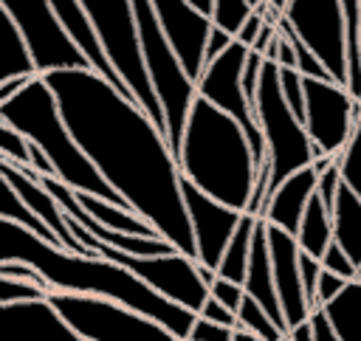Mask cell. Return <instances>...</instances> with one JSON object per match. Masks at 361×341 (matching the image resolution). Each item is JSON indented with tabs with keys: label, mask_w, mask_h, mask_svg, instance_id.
I'll use <instances>...</instances> for the list:
<instances>
[{
	"label": "cell",
	"mask_w": 361,
	"mask_h": 341,
	"mask_svg": "<svg viewBox=\"0 0 361 341\" xmlns=\"http://www.w3.org/2000/svg\"><path fill=\"white\" fill-rule=\"evenodd\" d=\"M56 96L65 127L133 214L147 220L178 254L197 259L183 203V178L166 135L96 70L42 76Z\"/></svg>",
	"instance_id": "obj_1"
},
{
	"label": "cell",
	"mask_w": 361,
	"mask_h": 341,
	"mask_svg": "<svg viewBox=\"0 0 361 341\" xmlns=\"http://www.w3.org/2000/svg\"><path fill=\"white\" fill-rule=\"evenodd\" d=\"M3 262H20L34 268L51 293H71V296H93L107 299L116 304H124L161 327H166L175 338L189 341L192 327L197 316L161 293H155L149 285H144L135 273L121 268L118 262H110L99 254H71L65 248H56L39 237H34L28 228L0 220V265Z\"/></svg>",
	"instance_id": "obj_2"
},
{
	"label": "cell",
	"mask_w": 361,
	"mask_h": 341,
	"mask_svg": "<svg viewBox=\"0 0 361 341\" xmlns=\"http://www.w3.org/2000/svg\"><path fill=\"white\" fill-rule=\"evenodd\" d=\"M178 169L180 178L203 194L240 214L248 211L259 175L248 135L231 116L200 96L183 132Z\"/></svg>",
	"instance_id": "obj_3"
},
{
	"label": "cell",
	"mask_w": 361,
	"mask_h": 341,
	"mask_svg": "<svg viewBox=\"0 0 361 341\" xmlns=\"http://www.w3.org/2000/svg\"><path fill=\"white\" fill-rule=\"evenodd\" d=\"M0 121L11 124L37 149H42L65 186H71L79 194H93L121 209H130L124 197L107 186V180L99 175V169L90 163V158L82 152V147L65 127L56 96L42 76L31 79L11 101L0 104Z\"/></svg>",
	"instance_id": "obj_4"
},
{
	"label": "cell",
	"mask_w": 361,
	"mask_h": 341,
	"mask_svg": "<svg viewBox=\"0 0 361 341\" xmlns=\"http://www.w3.org/2000/svg\"><path fill=\"white\" fill-rule=\"evenodd\" d=\"M82 3L118 79L127 85L135 104L149 116V121L166 135V121H164L161 101L152 90V82H149L133 0H82Z\"/></svg>",
	"instance_id": "obj_5"
},
{
	"label": "cell",
	"mask_w": 361,
	"mask_h": 341,
	"mask_svg": "<svg viewBox=\"0 0 361 341\" xmlns=\"http://www.w3.org/2000/svg\"><path fill=\"white\" fill-rule=\"evenodd\" d=\"M133 8H135V23H138L141 45H144L149 82H152V90H155V96L161 101V110H164L166 144H169V149L178 161L192 107L197 101V82L183 70L175 51L169 48V42H166V37L158 25L152 0H133Z\"/></svg>",
	"instance_id": "obj_6"
},
{
	"label": "cell",
	"mask_w": 361,
	"mask_h": 341,
	"mask_svg": "<svg viewBox=\"0 0 361 341\" xmlns=\"http://www.w3.org/2000/svg\"><path fill=\"white\" fill-rule=\"evenodd\" d=\"M254 113L268 147V163H271V189L268 197L296 172L307 169L316 163V147L305 130V124L293 116L282 96L279 85V65L265 59L257 99H254Z\"/></svg>",
	"instance_id": "obj_7"
},
{
	"label": "cell",
	"mask_w": 361,
	"mask_h": 341,
	"mask_svg": "<svg viewBox=\"0 0 361 341\" xmlns=\"http://www.w3.org/2000/svg\"><path fill=\"white\" fill-rule=\"evenodd\" d=\"M65 223L68 228L73 231V237L93 254L110 259V262H118L121 268H127L130 273H135L144 285H149L155 293H161L164 299L192 310L195 316L203 310V304L209 302V285L203 282L200 271H197V259H189L183 254H169V256H149V259H141V256H127L121 251H113L107 245H102L90 231H85L76 220H71L65 214Z\"/></svg>",
	"instance_id": "obj_8"
},
{
	"label": "cell",
	"mask_w": 361,
	"mask_h": 341,
	"mask_svg": "<svg viewBox=\"0 0 361 341\" xmlns=\"http://www.w3.org/2000/svg\"><path fill=\"white\" fill-rule=\"evenodd\" d=\"M48 302L85 341H180L158 321L107 299L51 293Z\"/></svg>",
	"instance_id": "obj_9"
},
{
	"label": "cell",
	"mask_w": 361,
	"mask_h": 341,
	"mask_svg": "<svg viewBox=\"0 0 361 341\" xmlns=\"http://www.w3.org/2000/svg\"><path fill=\"white\" fill-rule=\"evenodd\" d=\"M3 6L8 8V14L14 17V23L25 37L37 76L90 70V62L82 56V51L65 31L54 8V0H3Z\"/></svg>",
	"instance_id": "obj_10"
},
{
	"label": "cell",
	"mask_w": 361,
	"mask_h": 341,
	"mask_svg": "<svg viewBox=\"0 0 361 341\" xmlns=\"http://www.w3.org/2000/svg\"><path fill=\"white\" fill-rule=\"evenodd\" d=\"M248 51L251 48H245L243 42H234L223 56L209 62L203 79L197 82V96L212 101L217 110H223L226 116H231L243 127V132L248 135L257 169H262V166H268V147H265L257 113H254V107H251V101L245 96V87H243V73H245Z\"/></svg>",
	"instance_id": "obj_11"
},
{
	"label": "cell",
	"mask_w": 361,
	"mask_h": 341,
	"mask_svg": "<svg viewBox=\"0 0 361 341\" xmlns=\"http://www.w3.org/2000/svg\"><path fill=\"white\" fill-rule=\"evenodd\" d=\"M285 23L327 68L336 85H347V23L341 0H290Z\"/></svg>",
	"instance_id": "obj_12"
},
{
	"label": "cell",
	"mask_w": 361,
	"mask_h": 341,
	"mask_svg": "<svg viewBox=\"0 0 361 341\" xmlns=\"http://www.w3.org/2000/svg\"><path fill=\"white\" fill-rule=\"evenodd\" d=\"M361 101H355L347 87L336 82L305 79V130L324 158H338L353 138L355 116Z\"/></svg>",
	"instance_id": "obj_13"
},
{
	"label": "cell",
	"mask_w": 361,
	"mask_h": 341,
	"mask_svg": "<svg viewBox=\"0 0 361 341\" xmlns=\"http://www.w3.org/2000/svg\"><path fill=\"white\" fill-rule=\"evenodd\" d=\"M152 8L178 62L195 82H200L206 73V45L212 34V20L200 14L189 0H152Z\"/></svg>",
	"instance_id": "obj_14"
},
{
	"label": "cell",
	"mask_w": 361,
	"mask_h": 341,
	"mask_svg": "<svg viewBox=\"0 0 361 341\" xmlns=\"http://www.w3.org/2000/svg\"><path fill=\"white\" fill-rule=\"evenodd\" d=\"M183 203H186V214H189L195 245H197V262L217 273L243 214L217 203L214 197L203 194L186 180H183Z\"/></svg>",
	"instance_id": "obj_15"
},
{
	"label": "cell",
	"mask_w": 361,
	"mask_h": 341,
	"mask_svg": "<svg viewBox=\"0 0 361 341\" xmlns=\"http://www.w3.org/2000/svg\"><path fill=\"white\" fill-rule=\"evenodd\" d=\"M268 248H271V265H274V282H276V293H279V304L285 313V324L288 333L296 330L299 324L310 321L313 307L305 296L302 287V273H299V242L296 237H290L282 228L268 225Z\"/></svg>",
	"instance_id": "obj_16"
},
{
	"label": "cell",
	"mask_w": 361,
	"mask_h": 341,
	"mask_svg": "<svg viewBox=\"0 0 361 341\" xmlns=\"http://www.w3.org/2000/svg\"><path fill=\"white\" fill-rule=\"evenodd\" d=\"M0 341H85L48 299L0 307Z\"/></svg>",
	"instance_id": "obj_17"
},
{
	"label": "cell",
	"mask_w": 361,
	"mask_h": 341,
	"mask_svg": "<svg viewBox=\"0 0 361 341\" xmlns=\"http://www.w3.org/2000/svg\"><path fill=\"white\" fill-rule=\"evenodd\" d=\"M54 8H56V14H59L65 31L71 34V39L76 42V48L82 51V56L90 62V70H96L104 82H110L124 99L135 101L133 93L127 90V85L118 79L116 68L110 65V59H107V54H104V45H102V39H99V34H96L90 17H87V11H85V3H82V0H54Z\"/></svg>",
	"instance_id": "obj_18"
},
{
	"label": "cell",
	"mask_w": 361,
	"mask_h": 341,
	"mask_svg": "<svg viewBox=\"0 0 361 341\" xmlns=\"http://www.w3.org/2000/svg\"><path fill=\"white\" fill-rule=\"evenodd\" d=\"M0 175H3V180L23 197V203L59 237V242H62V248L65 251H71V254H93V251H87L76 237H73V231L68 228V223H65V211L59 209V203L34 180V178H28L25 172H20L17 166H11V163H6V161H0Z\"/></svg>",
	"instance_id": "obj_19"
},
{
	"label": "cell",
	"mask_w": 361,
	"mask_h": 341,
	"mask_svg": "<svg viewBox=\"0 0 361 341\" xmlns=\"http://www.w3.org/2000/svg\"><path fill=\"white\" fill-rule=\"evenodd\" d=\"M316 186H319V172L313 166L296 172L293 178H288L265 203L262 209V220L274 228H282L288 231L290 237L299 234V225L305 220V211H307V203L310 197L316 194Z\"/></svg>",
	"instance_id": "obj_20"
},
{
	"label": "cell",
	"mask_w": 361,
	"mask_h": 341,
	"mask_svg": "<svg viewBox=\"0 0 361 341\" xmlns=\"http://www.w3.org/2000/svg\"><path fill=\"white\" fill-rule=\"evenodd\" d=\"M245 296H251L271 318L274 324L288 335L285 313L279 304L276 282H274V265H271V248H268V223L259 217L254 245H251V262H248V279H245Z\"/></svg>",
	"instance_id": "obj_21"
},
{
	"label": "cell",
	"mask_w": 361,
	"mask_h": 341,
	"mask_svg": "<svg viewBox=\"0 0 361 341\" xmlns=\"http://www.w3.org/2000/svg\"><path fill=\"white\" fill-rule=\"evenodd\" d=\"M34 76L37 68L25 45V37L0 0V85L14 79H34Z\"/></svg>",
	"instance_id": "obj_22"
},
{
	"label": "cell",
	"mask_w": 361,
	"mask_h": 341,
	"mask_svg": "<svg viewBox=\"0 0 361 341\" xmlns=\"http://www.w3.org/2000/svg\"><path fill=\"white\" fill-rule=\"evenodd\" d=\"M333 240L353 259V265L361 268V197L344 183L333 209Z\"/></svg>",
	"instance_id": "obj_23"
},
{
	"label": "cell",
	"mask_w": 361,
	"mask_h": 341,
	"mask_svg": "<svg viewBox=\"0 0 361 341\" xmlns=\"http://www.w3.org/2000/svg\"><path fill=\"white\" fill-rule=\"evenodd\" d=\"M76 197H79L82 209H85L99 225H104V228H110V231H121V234H133V237H161L147 220H141V217L133 214L130 209H121V206L107 203V200L93 197V194H79V192H76ZM161 240H164V237H161Z\"/></svg>",
	"instance_id": "obj_24"
},
{
	"label": "cell",
	"mask_w": 361,
	"mask_h": 341,
	"mask_svg": "<svg viewBox=\"0 0 361 341\" xmlns=\"http://www.w3.org/2000/svg\"><path fill=\"white\" fill-rule=\"evenodd\" d=\"M296 242H299L302 254H310V256L319 259V262H322V256L327 254V248L336 242V240H333V214H330V209L322 203L319 194H313L310 203H307V211H305V220H302V225H299Z\"/></svg>",
	"instance_id": "obj_25"
},
{
	"label": "cell",
	"mask_w": 361,
	"mask_h": 341,
	"mask_svg": "<svg viewBox=\"0 0 361 341\" xmlns=\"http://www.w3.org/2000/svg\"><path fill=\"white\" fill-rule=\"evenodd\" d=\"M257 223L259 217L257 214H243L228 248H226V256L217 268V276L220 279H228L234 285H243L245 287V279H248V262H251V245H254V234H257Z\"/></svg>",
	"instance_id": "obj_26"
},
{
	"label": "cell",
	"mask_w": 361,
	"mask_h": 341,
	"mask_svg": "<svg viewBox=\"0 0 361 341\" xmlns=\"http://www.w3.org/2000/svg\"><path fill=\"white\" fill-rule=\"evenodd\" d=\"M341 341H361V282H350L341 296L324 307Z\"/></svg>",
	"instance_id": "obj_27"
},
{
	"label": "cell",
	"mask_w": 361,
	"mask_h": 341,
	"mask_svg": "<svg viewBox=\"0 0 361 341\" xmlns=\"http://www.w3.org/2000/svg\"><path fill=\"white\" fill-rule=\"evenodd\" d=\"M0 217L3 220H8V223H17V225H23V228H28L34 237H39V240H45V242H51V245H56V248H62V242H59V237L23 203V197L3 180V197H0Z\"/></svg>",
	"instance_id": "obj_28"
},
{
	"label": "cell",
	"mask_w": 361,
	"mask_h": 341,
	"mask_svg": "<svg viewBox=\"0 0 361 341\" xmlns=\"http://www.w3.org/2000/svg\"><path fill=\"white\" fill-rule=\"evenodd\" d=\"M254 11H257L254 0H214L212 25L237 39L240 31L245 28V23L254 17Z\"/></svg>",
	"instance_id": "obj_29"
},
{
	"label": "cell",
	"mask_w": 361,
	"mask_h": 341,
	"mask_svg": "<svg viewBox=\"0 0 361 341\" xmlns=\"http://www.w3.org/2000/svg\"><path fill=\"white\" fill-rule=\"evenodd\" d=\"M237 318H240V327H243V330H248L251 335H257V338H262V341H282V338H285V333L274 324V318H271L251 296L243 299V307L237 310ZM240 327H237V330H240Z\"/></svg>",
	"instance_id": "obj_30"
},
{
	"label": "cell",
	"mask_w": 361,
	"mask_h": 341,
	"mask_svg": "<svg viewBox=\"0 0 361 341\" xmlns=\"http://www.w3.org/2000/svg\"><path fill=\"white\" fill-rule=\"evenodd\" d=\"M0 161L11 163L17 169H31V163H34L31 141L23 132H17L11 124H6V121H0Z\"/></svg>",
	"instance_id": "obj_31"
},
{
	"label": "cell",
	"mask_w": 361,
	"mask_h": 341,
	"mask_svg": "<svg viewBox=\"0 0 361 341\" xmlns=\"http://www.w3.org/2000/svg\"><path fill=\"white\" fill-rule=\"evenodd\" d=\"M336 163H338V172H341L344 186H350V189L361 197V110H358V116H355L353 138H350V144L344 147V152L336 158Z\"/></svg>",
	"instance_id": "obj_32"
},
{
	"label": "cell",
	"mask_w": 361,
	"mask_h": 341,
	"mask_svg": "<svg viewBox=\"0 0 361 341\" xmlns=\"http://www.w3.org/2000/svg\"><path fill=\"white\" fill-rule=\"evenodd\" d=\"M37 299H48V293L25 279H14V276H0V307L6 304H20V302H37Z\"/></svg>",
	"instance_id": "obj_33"
},
{
	"label": "cell",
	"mask_w": 361,
	"mask_h": 341,
	"mask_svg": "<svg viewBox=\"0 0 361 341\" xmlns=\"http://www.w3.org/2000/svg\"><path fill=\"white\" fill-rule=\"evenodd\" d=\"M279 85H282V96H285L288 107L305 124V76L299 70H282L279 68Z\"/></svg>",
	"instance_id": "obj_34"
},
{
	"label": "cell",
	"mask_w": 361,
	"mask_h": 341,
	"mask_svg": "<svg viewBox=\"0 0 361 341\" xmlns=\"http://www.w3.org/2000/svg\"><path fill=\"white\" fill-rule=\"evenodd\" d=\"M322 268L327 271V273H336V276H341V279H347V282H355L358 279V268L353 265V259L333 242L330 248H327V254L322 256Z\"/></svg>",
	"instance_id": "obj_35"
},
{
	"label": "cell",
	"mask_w": 361,
	"mask_h": 341,
	"mask_svg": "<svg viewBox=\"0 0 361 341\" xmlns=\"http://www.w3.org/2000/svg\"><path fill=\"white\" fill-rule=\"evenodd\" d=\"M209 293H212V299H217V302H220L223 307H228L231 313H237V310L243 307V299H245V287H243V285H234V282L220 279V276L212 282Z\"/></svg>",
	"instance_id": "obj_36"
},
{
	"label": "cell",
	"mask_w": 361,
	"mask_h": 341,
	"mask_svg": "<svg viewBox=\"0 0 361 341\" xmlns=\"http://www.w3.org/2000/svg\"><path fill=\"white\" fill-rule=\"evenodd\" d=\"M322 262L313 259L310 254H299V273H302V287H305V296L310 302V307L316 310V285H319V276H322Z\"/></svg>",
	"instance_id": "obj_37"
},
{
	"label": "cell",
	"mask_w": 361,
	"mask_h": 341,
	"mask_svg": "<svg viewBox=\"0 0 361 341\" xmlns=\"http://www.w3.org/2000/svg\"><path fill=\"white\" fill-rule=\"evenodd\" d=\"M347 279H341V276H336V273H327V271H322V276H319V285H316V310H324L336 296H341L344 290H347Z\"/></svg>",
	"instance_id": "obj_38"
},
{
	"label": "cell",
	"mask_w": 361,
	"mask_h": 341,
	"mask_svg": "<svg viewBox=\"0 0 361 341\" xmlns=\"http://www.w3.org/2000/svg\"><path fill=\"white\" fill-rule=\"evenodd\" d=\"M341 172H338V163H333L330 169H324L322 175H319V186H316V194L322 197V203L330 209V214H333V209H336V197H338V189H341Z\"/></svg>",
	"instance_id": "obj_39"
},
{
	"label": "cell",
	"mask_w": 361,
	"mask_h": 341,
	"mask_svg": "<svg viewBox=\"0 0 361 341\" xmlns=\"http://www.w3.org/2000/svg\"><path fill=\"white\" fill-rule=\"evenodd\" d=\"M189 341H234V330H228L223 324H214V321H206V318L197 316Z\"/></svg>",
	"instance_id": "obj_40"
},
{
	"label": "cell",
	"mask_w": 361,
	"mask_h": 341,
	"mask_svg": "<svg viewBox=\"0 0 361 341\" xmlns=\"http://www.w3.org/2000/svg\"><path fill=\"white\" fill-rule=\"evenodd\" d=\"M200 318H206V321H214V324H223V327H228V330H237L240 327V318H237V313H231L228 307H223L217 299H212L209 296V302L203 304V310L197 313Z\"/></svg>",
	"instance_id": "obj_41"
},
{
	"label": "cell",
	"mask_w": 361,
	"mask_h": 341,
	"mask_svg": "<svg viewBox=\"0 0 361 341\" xmlns=\"http://www.w3.org/2000/svg\"><path fill=\"white\" fill-rule=\"evenodd\" d=\"M0 276H14V279H25V282H31V285H37V287H42L48 296H51V287L45 285V279L34 271V268H28V265H20V262H3L0 265Z\"/></svg>",
	"instance_id": "obj_42"
},
{
	"label": "cell",
	"mask_w": 361,
	"mask_h": 341,
	"mask_svg": "<svg viewBox=\"0 0 361 341\" xmlns=\"http://www.w3.org/2000/svg\"><path fill=\"white\" fill-rule=\"evenodd\" d=\"M234 42H237L234 37H228L226 31H220V28H214V25H212L209 45H206V65H209V62H214L217 56H223V54H226V51H228Z\"/></svg>",
	"instance_id": "obj_43"
},
{
	"label": "cell",
	"mask_w": 361,
	"mask_h": 341,
	"mask_svg": "<svg viewBox=\"0 0 361 341\" xmlns=\"http://www.w3.org/2000/svg\"><path fill=\"white\" fill-rule=\"evenodd\" d=\"M310 321H313L316 341H341V338L336 335V330H333V324H330V318H327V313H324V310H313Z\"/></svg>",
	"instance_id": "obj_44"
},
{
	"label": "cell",
	"mask_w": 361,
	"mask_h": 341,
	"mask_svg": "<svg viewBox=\"0 0 361 341\" xmlns=\"http://www.w3.org/2000/svg\"><path fill=\"white\" fill-rule=\"evenodd\" d=\"M262 25H265V17L259 14V11H254V17L245 23V28L240 31V37H237V42H243L245 48H254V42H257V37H259V31H262Z\"/></svg>",
	"instance_id": "obj_45"
},
{
	"label": "cell",
	"mask_w": 361,
	"mask_h": 341,
	"mask_svg": "<svg viewBox=\"0 0 361 341\" xmlns=\"http://www.w3.org/2000/svg\"><path fill=\"white\" fill-rule=\"evenodd\" d=\"M288 338H290V341H316V333H313V321H305V324H299L296 330H290V333H288Z\"/></svg>",
	"instance_id": "obj_46"
},
{
	"label": "cell",
	"mask_w": 361,
	"mask_h": 341,
	"mask_svg": "<svg viewBox=\"0 0 361 341\" xmlns=\"http://www.w3.org/2000/svg\"><path fill=\"white\" fill-rule=\"evenodd\" d=\"M234 341H262V338H257V335H251L248 330H234Z\"/></svg>",
	"instance_id": "obj_47"
},
{
	"label": "cell",
	"mask_w": 361,
	"mask_h": 341,
	"mask_svg": "<svg viewBox=\"0 0 361 341\" xmlns=\"http://www.w3.org/2000/svg\"><path fill=\"white\" fill-rule=\"evenodd\" d=\"M355 282H361V268H358V279H355Z\"/></svg>",
	"instance_id": "obj_48"
},
{
	"label": "cell",
	"mask_w": 361,
	"mask_h": 341,
	"mask_svg": "<svg viewBox=\"0 0 361 341\" xmlns=\"http://www.w3.org/2000/svg\"><path fill=\"white\" fill-rule=\"evenodd\" d=\"M282 341H290V338H288V335H285V338H282Z\"/></svg>",
	"instance_id": "obj_49"
}]
</instances>
